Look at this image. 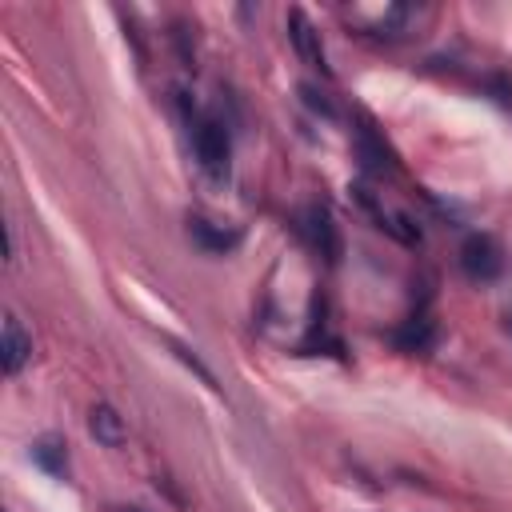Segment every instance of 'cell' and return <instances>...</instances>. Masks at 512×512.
<instances>
[{
	"instance_id": "cell-1",
	"label": "cell",
	"mask_w": 512,
	"mask_h": 512,
	"mask_svg": "<svg viewBox=\"0 0 512 512\" xmlns=\"http://www.w3.org/2000/svg\"><path fill=\"white\" fill-rule=\"evenodd\" d=\"M192 148H196L200 168L212 180L228 176V168H232V140H228V128L216 116H196L192 120Z\"/></svg>"
},
{
	"instance_id": "cell-2",
	"label": "cell",
	"mask_w": 512,
	"mask_h": 512,
	"mask_svg": "<svg viewBox=\"0 0 512 512\" xmlns=\"http://www.w3.org/2000/svg\"><path fill=\"white\" fill-rule=\"evenodd\" d=\"M460 264H464V272H468L472 280H496L500 268H504V252H500V244H496L492 236L472 232V236L464 240V248H460Z\"/></svg>"
},
{
	"instance_id": "cell-3",
	"label": "cell",
	"mask_w": 512,
	"mask_h": 512,
	"mask_svg": "<svg viewBox=\"0 0 512 512\" xmlns=\"http://www.w3.org/2000/svg\"><path fill=\"white\" fill-rule=\"evenodd\" d=\"M288 36H292L296 52L304 56V64H312V68H320V72L328 76V56H324L320 32L312 28V20H308V16L300 12V8H292V12H288Z\"/></svg>"
},
{
	"instance_id": "cell-4",
	"label": "cell",
	"mask_w": 512,
	"mask_h": 512,
	"mask_svg": "<svg viewBox=\"0 0 512 512\" xmlns=\"http://www.w3.org/2000/svg\"><path fill=\"white\" fill-rule=\"evenodd\" d=\"M28 356H32V340H28V332L20 328V320L8 316V320H4V336H0V364H4V372L16 376V372L28 364Z\"/></svg>"
},
{
	"instance_id": "cell-5",
	"label": "cell",
	"mask_w": 512,
	"mask_h": 512,
	"mask_svg": "<svg viewBox=\"0 0 512 512\" xmlns=\"http://www.w3.org/2000/svg\"><path fill=\"white\" fill-rule=\"evenodd\" d=\"M88 432H92L104 448H120L124 436H128V428H124V420H120V412H116L112 404H92V412H88Z\"/></svg>"
},
{
	"instance_id": "cell-6",
	"label": "cell",
	"mask_w": 512,
	"mask_h": 512,
	"mask_svg": "<svg viewBox=\"0 0 512 512\" xmlns=\"http://www.w3.org/2000/svg\"><path fill=\"white\" fill-rule=\"evenodd\" d=\"M308 224V236H312V244H316V252L328 260V264H336V256H340V236H336V224H332V216L324 212V208H308V216H304Z\"/></svg>"
},
{
	"instance_id": "cell-7",
	"label": "cell",
	"mask_w": 512,
	"mask_h": 512,
	"mask_svg": "<svg viewBox=\"0 0 512 512\" xmlns=\"http://www.w3.org/2000/svg\"><path fill=\"white\" fill-rule=\"evenodd\" d=\"M188 232H192V240L204 244L208 252H228V248L240 244V232H224V228H216V224H208V220H200V216L188 220Z\"/></svg>"
},
{
	"instance_id": "cell-8",
	"label": "cell",
	"mask_w": 512,
	"mask_h": 512,
	"mask_svg": "<svg viewBox=\"0 0 512 512\" xmlns=\"http://www.w3.org/2000/svg\"><path fill=\"white\" fill-rule=\"evenodd\" d=\"M356 148H360V156H364V168H368V172H388V152H384V144H380L368 128H360V132H356Z\"/></svg>"
},
{
	"instance_id": "cell-9",
	"label": "cell",
	"mask_w": 512,
	"mask_h": 512,
	"mask_svg": "<svg viewBox=\"0 0 512 512\" xmlns=\"http://www.w3.org/2000/svg\"><path fill=\"white\" fill-rule=\"evenodd\" d=\"M32 456H36L48 472H64V444H60L56 436H44V440L32 448Z\"/></svg>"
}]
</instances>
